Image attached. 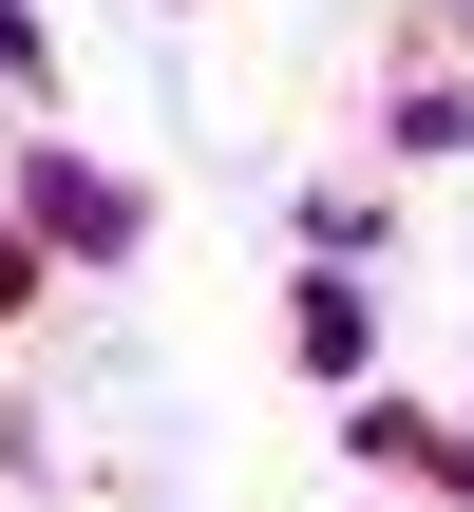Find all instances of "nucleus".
Masks as SVG:
<instances>
[{
	"mask_svg": "<svg viewBox=\"0 0 474 512\" xmlns=\"http://www.w3.org/2000/svg\"><path fill=\"white\" fill-rule=\"evenodd\" d=\"M19 228H38V266H133V247H152L133 171H95V152H38V171H19Z\"/></svg>",
	"mask_w": 474,
	"mask_h": 512,
	"instance_id": "1",
	"label": "nucleus"
},
{
	"mask_svg": "<svg viewBox=\"0 0 474 512\" xmlns=\"http://www.w3.org/2000/svg\"><path fill=\"white\" fill-rule=\"evenodd\" d=\"M285 342H304V380H361V361H380V323H361V285H342V266H304Z\"/></svg>",
	"mask_w": 474,
	"mask_h": 512,
	"instance_id": "2",
	"label": "nucleus"
},
{
	"mask_svg": "<svg viewBox=\"0 0 474 512\" xmlns=\"http://www.w3.org/2000/svg\"><path fill=\"white\" fill-rule=\"evenodd\" d=\"M0 76H19V95H38V76H57V57H38V19H19V0H0Z\"/></svg>",
	"mask_w": 474,
	"mask_h": 512,
	"instance_id": "3",
	"label": "nucleus"
},
{
	"mask_svg": "<svg viewBox=\"0 0 474 512\" xmlns=\"http://www.w3.org/2000/svg\"><path fill=\"white\" fill-rule=\"evenodd\" d=\"M19 285H38V228H0V304H19Z\"/></svg>",
	"mask_w": 474,
	"mask_h": 512,
	"instance_id": "4",
	"label": "nucleus"
},
{
	"mask_svg": "<svg viewBox=\"0 0 474 512\" xmlns=\"http://www.w3.org/2000/svg\"><path fill=\"white\" fill-rule=\"evenodd\" d=\"M437 475H456V494H474V437H437Z\"/></svg>",
	"mask_w": 474,
	"mask_h": 512,
	"instance_id": "5",
	"label": "nucleus"
}]
</instances>
